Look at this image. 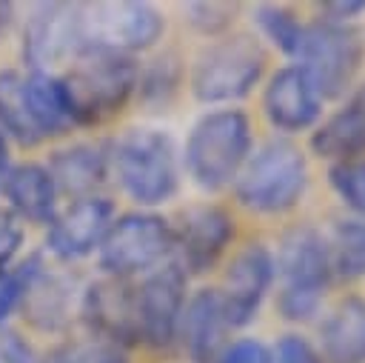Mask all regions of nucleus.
I'll return each mask as SVG.
<instances>
[{"label": "nucleus", "instance_id": "f257e3e1", "mask_svg": "<svg viewBox=\"0 0 365 363\" xmlns=\"http://www.w3.org/2000/svg\"><path fill=\"white\" fill-rule=\"evenodd\" d=\"M277 312L288 323H305L319 314L325 292L334 283L328 237L311 223L291 226L277 246Z\"/></svg>", "mask_w": 365, "mask_h": 363}, {"label": "nucleus", "instance_id": "f03ea898", "mask_svg": "<svg viewBox=\"0 0 365 363\" xmlns=\"http://www.w3.org/2000/svg\"><path fill=\"white\" fill-rule=\"evenodd\" d=\"M308 183L311 169L305 151L288 137H268L248 154L231 186L242 209L262 217H279L302 203Z\"/></svg>", "mask_w": 365, "mask_h": 363}, {"label": "nucleus", "instance_id": "7ed1b4c3", "mask_svg": "<svg viewBox=\"0 0 365 363\" xmlns=\"http://www.w3.org/2000/svg\"><path fill=\"white\" fill-rule=\"evenodd\" d=\"M140 66L131 54L111 49L80 51L68 71L60 74V86L74 126H97L125 109L137 91Z\"/></svg>", "mask_w": 365, "mask_h": 363}, {"label": "nucleus", "instance_id": "20e7f679", "mask_svg": "<svg viewBox=\"0 0 365 363\" xmlns=\"http://www.w3.org/2000/svg\"><path fill=\"white\" fill-rule=\"evenodd\" d=\"M251 151V117L242 109L222 106L197 117L185 137L182 166L194 186H200L202 192H220L237 180Z\"/></svg>", "mask_w": 365, "mask_h": 363}, {"label": "nucleus", "instance_id": "39448f33", "mask_svg": "<svg viewBox=\"0 0 365 363\" xmlns=\"http://www.w3.org/2000/svg\"><path fill=\"white\" fill-rule=\"evenodd\" d=\"M108 169L143 209L171 200L180 189V157L168 131L134 126L108 143Z\"/></svg>", "mask_w": 365, "mask_h": 363}, {"label": "nucleus", "instance_id": "423d86ee", "mask_svg": "<svg viewBox=\"0 0 365 363\" xmlns=\"http://www.w3.org/2000/svg\"><path fill=\"white\" fill-rule=\"evenodd\" d=\"M74 126L60 77L51 71H0V131L20 146H37Z\"/></svg>", "mask_w": 365, "mask_h": 363}, {"label": "nucleus", "instance_id": "0eeeda50", "mask_svg": "<svg viewBox=\"0 0 365 363\" xmlns=\"http://www.w3.org/2000/svg\"><path fill=\"white\" fill-rule=\"evenodd\" d=\"M268 66V51L257 34H222L211 40L191 66V94L208 106H231L254 91Z\"/></svg>", "mask_w": 365, "mask_h": 363}, {"label": "nucleus", "instance_id": "6e6552de", "mask_svg": "<svg viewBox=\"0 0 365 363\" xmlns=\"http://www.w3.org/2000/svg\"><path fill=\"white\" fill-rule=\"evenodd\" d=\"M174 254V226L157 212L140 209L128 214H117L108 226L100 249L97 263L106 277L128 280L137 274H148L163 266Z\"/></svg>", "mask_w": 365, "mask_h": 363}, {"label": "nucleus", "instance_id": "1a4fd4ad", "mask_svg": "<svg viewBox=\"0 0 365 363\" xmlns=\"http://www.w3.org/2000/svg\"><path fill=\"white\" fill-rule=\"evenodd\" d=\"M365 63V31L359 26H339L314 20L305 29V40L297 54V66L305 71L322 100H334L351 91Z\"/></svg>", "mask_w": 365, "mask_h": 363}, {"label": "nucleus", "instance_id": "9d476101", "mask_svg": "<svg viewBox=\"0 0 365 363\" xmlns=\"http://www.w3.org/2000/svg\"><path fill=\"white\" fill-rule=\"evenodd\" d=\"M80 9L86 49H111L134 57V51L151 49L165 31V20L151 3H80Z\"/></svg>", "mask_w": 365, "mask_h": 363}, {"label": "nucleus", "instance_id": "9b49d317", "mask_svg": "<svg viewBox=\"0 0 365 363\" xmlns=\"http://www.w3.org/2000/svg\"><path fill=\"white\" fill-rule=\"evenodd\" d=\"M188 274L177 263H165L148 272L134 286L137 340L151 349H168L177 340L180 314L185 309Z\"/></svg>", "mask_w": 365, "mask_h": 363}, {"label": "nucleus", "instance_id": "f8f14e48", "mask_svg": "<svg viewBox=\"0 0 365 363\" xmlns=\"http://www.w3.org/2000/svg\"><path fill=\"white\" fill-rule=\"evenodd\" d=\"M80 51H86L80 3H40L31 9L23 31V57L31 71H48Z\"/></svg>", "mask_w": 365, "mask_h": 363}, {"label": "nucleus", "instance_id": "ddd939ff", "mask_svg": "<svg viewBox=\"0 0 365 363\" xmlns=\"http://www.w3.org/2000/svg\"><path fill=\"white\" fill-rule=\"evenodd\" d=\"M171 226H174V254H177L174 263L185 274L211 272L237 234L234 217L214 203H200L185 209L180 220Z\"/></svg>", "mask_w": 365, "mask_h": 363}, {"label": "nucleus", "instance_id": "4468645a", "mask_svg": "<svg viewBox=\"0 0 365 363\" xmlns=\"http://www.w3.org/2000/svg\"><path fill=\"white\" fill-rule=\"evenodd\" d=\"M274 280H277L274 252L265 243L251 240L231 257L220 289L231 329H242L259 314Z\"/></svg>", "mask_w": 365, "mask_h": 363}, {"label": "nucleus", "instance_id": "2eb2a0df", "mask_svg": "<svg viewBox=\"0 0 365 363\" xmlns=\"http://www.w3.org/2000/svg\"><path fill=\"white\" fill-rule=\"evenodd\" d=\"M322 97L297 63L279 66L262 89V114L279 134H299L322 120Z\"/></svg>", "mask_w": 365, "mask_h": 363}, {"label": "nucleus", "instance_id": "dca6fc26", "mask_svg": "<svg viewBox=\"0 0 365 363\" xmlns=\"http://www.w3.org/2000/svg\"><path fill=\"white\" fill-rule=\"evenodd\" d=\"M114 217V203L103 194L71 200L48 223L46 246L57 260H80L100 249Z\"/></svg>", "mask_w": 365, "mask_h": 363}, {"label": "nucleus", "instance_id": "f3484780", "mask_svg": "<svg viewBox=\"0 0 365 363\" xmlns=\"http://www.w3.org/2000/svg\"><path fill=\"white\" fill-rule=\"evenodd\" d=\"M80 314L91 334L111 340L123 349L137 346V317H134V286L128 280H97L80 294Z\"/></svg>", "mask_w": 365, "mask_h": 363}, {"label": "nucleus", "instance_id": "a211bd4d", "mask_svg": "<svg viewBox=\"0 0 365 363\" xmlns=\"http://www.w3.org/2000/svg\"><path fill=\"white\" fill-rule=\"evenodd\" d=\"M231 332L220 289H200L185 300L180 314L177 340L191 363H214L217 354L228 346L225 337Z\"/></svg>", "mask_w": 365, "mask_h": 363}, {"label": "nucleus", "instance_id": "6ab92c4d", "mask_svg": "<svg viewBox=\"0 0 365 363\" xmlns=\"http://www.w3.org/2000/svg\"><path fill=\"white\" fill-rule=\"evenodd\" d=\"M311 151L328 163L365 157V83L345 94L339 109L311 129Z\"/></svg>", "mask_w": 365, "mask_h": 363}, {"label": "nucleus", "instance_id": "aec40b11", "mask_svg": "<svg viewBox=\"0 0 365 363\" xmlns=\"http://www.w3.org/2000/svg\"><path fill=\"white\" fill-rule=\"evenodd\" d=\"M322 363H365V297H339L319 323Z\"/></svg>", "mask_w": 365, "mask_h": 363}, {"label": "nucleus", "instance_id": "412c9836", "mask_svg": "<svg viewBox=\"0 0 365 363\" xmlns=\"http://www.w3.org/2000/svg\"><path fill=\"white\" fill-rule=\"evenodd\" d=\"M48 174L57 186V194H68L71 200L91 197L106 177L111 174L108 169V146H94V143H71L66 149H57L48 157Z\"/></svg>", "mask_w": 365, "mask_h": 363}, {"label": "nucleus", "instance_id": "4be33fe9", "mask_svg": "<svg viewBox=\"0 0 365 363\" xmlns=\"http://www.w3.org/2000/svg\"><path fill=\"white\" fill-rule=\"evenodd\" d=\"M3 197L9 200V209L20 220L31 223H51L57 214V186L46 166L40 163H20L11 166L0 183Z\"/></svg>", "mask_w": 365, "mask_h": 363}, {"label": "nucleus", "instance_id": "5701e85b", "mask_svg": "<svg viewBox=\"0 0 365 363\" xmlns=\"http://www.w3.org/2000/svg\"><path fill=\"white\" fill-rule=\"evenodd\" d=\"M26 314L40 326V329H60L71 317L74 306V289L68 277L48 274L46 266L34 277L29 294H26Z\"/></svg>", "mask_w": 365, "mask_h": 363}, {"label": "nucleus", "instance_id": "b1692460", "mask_svg": "<svg viewBox=\"0 0 365 363\" xmlns=\"http://www.w3.org/2000/svg\"><path fill=\"white\" fill-rule=\"evenodd\" d=\"M328 252L334 266V280L365 277V217H342L331 226Z\"/></svg>", "mask_w": 365, "mask_h": 363}, {"label": "nucleus", "instance_id": "393cba45", "mask_svg": "<svg viewBox=\"0 0 365 363\" xmlns=\"http://www.w3.org/2000/svg\"><path fill=\"white\" fill-rule=\"evenodd\" d=\"M254 23H257L259 34H262L274 49H279L285 57L297 60L299 46H302V40H305L308 23H302L299 14H297L291 6H282V3H259V6L254 9Z\"/></svg>", "mask_w": 365, "mask_h": 363}, {"label": "nucleus", "instance_id": "a878e982", "mask_svg": "<svg viewBox=\"0 0 365 363\" xmlns=\"http://www.w3.org/2000/svg\"><path fill=\"white\" fill-rule=\"evenodd\" d=\"M37 363H128V352L111 340L91 334L48 349L46 354H40Z\"/></svg>", "mask_w": 365, "mask_h": 363}, {"label": "nucleus", "instance_id": "bb28decb", "mask_svg": "<svg viewBox=\"0 0 365 363\" xmlns=\"http://www.w3.org/2000/svg\"><path fill=\"white\" fill-rule=\"evenodd\" d=\"M180 80H182V69H180V60L174 54H163L157 60H151L145 69H140L137 74V97L148 106H165L177 89H180Z\"/></svg>", "mask_w": 365, "mask_h": 363}, {"label": "nucleus", "instance_id": "cd10ccee", "mask_svg": "<svg viewBox=\"0 0 365 363\" xmlns=\"http://www.w3.org/2000/svg\"><path fill=\"white\" fill-rule=\"evenodd\" d=\"M328 186L342 200V206L354 212V217H365V157L331 163Z\"/></svg>", "mask_w": 365, "mask_h": 363}, {"label": "nucleus", "instance_id": "c85d7f7f", "mask_svg": "<svg viewBox=\"0 0 365 363\" xmlns=\"http://www.w3.org/2000/svg\"><path fill=\"white\" fill-rule=\"evenodd\" d=\"M40 269H43L40 254H31L29 260L0 272V326L9 320V314H14V309H20L26 303V294H29L34 277L40 274Z\"/></svg>", "mask_w": 365, "mask_h": 363}, {"label": "nucleus", "instance_id": "c756f323", "mask_svg": "<svg viewBox=\"0 0 365 363\" xmlns=\"http://www.w3.org/2000/svg\"><path fill=\"white\" fill-rule=\"evenodd\" d=\"M237 14H240L237 3H217V0H211V3H188L185 6V20L200 34L214 37V40L228 34V29L234 26Z\"/></svg>", "mask_w": 365, "mask_h": 363}, {"label": "nucleus", "instance_id": "7c9ffc66", "mask_svg": "<svg viewBox=\"0 0 365 363\" xmlns=\"http://www.w3.org/2000/svg\"><path fill=\"white\" fill-rule=\"evenodd\" d=\"M271 363H322V357L302 334H282L271 349Z\"/></svg>", "mask_w": 365, "mask_h": 363}, {"label": "nucleus", "instance_id": "2f4dec72", "mask_svg": "<svg viewBox=\"0 0 365 363\" xmlns=\"http://www.w3.org/2000/svg\"><path fill=\"white\" fill-rule=\"evenodd\" d=\"M214 363H271V349L257 337H240L231 340Z\"/></svg>", "mask_w": 365, "mask_h": 363}, {"label": "nucleus", "instance_id": "473e14b6", "mask_svg": "<svg viewBox=\"0 0 365 363\" xmlns=\"http://www.w3.org/2000/svg\"><path fill=\"white\" fill-rule=\"evenodd\" d=\"M20 243H23V223H20V217L9 206H0V266L3 269L17 254Z\"/></svg>", "mask_w": 365, "mask_h": 363}, {"label": "nucleus", "instance_id": "72a5a7b5", "mask_svg": "<svg viewBox=\"0 0 365 363\" xmlns=\"http://www.w3.org/2000/svg\"><path fill=\"white\" fill-rule=\"evenodd\" d=\"M359 14H365V0H325V3H317V20H322V23L354 26V20Z\"/></svg>", "mask_w": 365, "mask_h": 363}, {"label": "nucleus", "instance_id": "f704fd0d", "mask_svg": "<svg viewBox=\"0 0 365 363\" xmlns=\"http://www.w3.org/2000/svg\"><path fill=\"white\" fill-rule=\"evenodd\" d=\"M0 357L3 363H37L40 360V354L14 332H6L0 337Z\"/></svg>", "mask_w": 365, "mask_h": 363}, {"label": "nucleus", "instance_id": "c9c22d12", "mask_svg": "<svg viewBox=\"0 0 365 363\" xmlns=\"http://www.w3.org/2000/svg\"><path fill=\"white\" fill-rule=\"evenodd\" d=\"M9 169H11L9 166V143H6V134L0 131V183H3V177H6Z\"/></svg>", "mask_w": 365, "mask_h": 363}, {"label": "nucleus", "instance_id": "e433bc0d", "mask_svg": "<svg viewBox=\"0 0 365 363\" xmlns=\"http://www.w3.org/2000/svg\"><path fill=\"white\" fill-rule=\"evenodd\" d=\"M0 272H3V266H0Z\"/></svg>", "mask_w": 365, "mask_h": 363}]
</instances>
